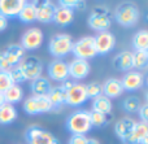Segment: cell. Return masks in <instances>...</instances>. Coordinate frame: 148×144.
<instances>
[{
  "instance_id": "cell-22",
  "label": "cell",
  "mask_w": 148,
  "mask_h": 144,
  "mask_svg": "<svg viewBox=\"0 0 148 144\" xmlns=\"http://www.w3.org/2000/svg\"><path fill=\"white\" fill-rule=\"evenodd\" d=\"M30 88H31V92H33L34 96H47L49 90L52 88V85L48 78L39 77V78H36V79L31 81Z\"/></svg>"
},
{
  "instance_id": "cell-24",
  "label": "cell",
  "mask_w": 148,
  "mask_h": 144,
  "mask_svg": "<svg viewBox=\"0 0 148 144\" xmlns=\"http://www.w3.org/2000/svg\"><path fill=\"white\" fill-rule=\"evenodd\" d=\"M48 99L51 104L53 105V109H61V106L65 104V99H66V91L61 87V86H55L49 90Z\"/></svg>"
},
{
  "instance_id": "cell-2",
  "label": "cell",
  "mask_w": 148,
  "mask_h": 144,
  "mask_svg": "<svg viewBox=\"0 0 148 144\" xmlns=\"http://www.w3.org/2000/svg\"><path fill=\"white\" fill-rule=\"evenodd\" d=\"M116 21L123 27H133L139 21V9L133 3H122L116 9Z\"/></svg>"
},
{
  "instance_id": "cell-43",
  "label": "cell",
  "mask_w": 148,
  "mask_h": 144,
  "mask_svg": "<svg viewBox=\"0 0 148 144\" xmlns=\"http://www.w3.org/2000/svg\"><path fill=\"white\" fill-rule=\"evenodd\" d=\"M4 103H5V101H4V98H3V95L0 93V106H1Z\"/></svg>"
},
{
  "instance_id": "cell-25",
  "label": "cell",
  "mask_w": 148,
  "mask_h": 144,
  "mask_svg": "<svg viewBox=\"0 0 148 144\" xmlns=\"http://www.w3.org/2000/svg\"><path fill=\"white\" fill-rule=\"evenodd\" d=\"M112 100L104 95H99L92 100V111L103 114H110L112 112Z\"/></svg>"
},
{
  "instance_id": "cell-29",
  "label": "cell",
  "mask_w": 148,
  "mask_h": 144,
  "mask_svg": "<svg viewBox=\"0 0 148 144\" xmlns=\"http://www.w3.org/2000/svg\"><path fill=\"white\" fill-rule=\"evenodd\" d=\"M133 46L135 51H147L148 49V31L142 29L135 33L133 38Z\"/></svg>"
},
{
  "instance_id": "cell-18",
  "label": "cell",
  "mask_w": 148,
  "mask_h": 144,
  "mask_svg": "<svg viewBox=\"0 0 148 144\" xmlns=\"http://www.w3.org/2000/svg\"><path fill=\"white\" fill-rule=\"evenodd\" d=\"M101 90H103V95L107 96L108 99L118 98V96H121L123 93V87L122 83H121V79H117V78L107 79L101 85Z\"/></svg>"
},
{
  "instance_id": "cell-13",
  "label": "cell",
  "mask_w": 148,
  "mask_h": 144,
  "mask_svg": "<svg viewBox=\"0 0 148 144\" xmlns=\"http://www.w3.org/2000/svg\"><path fill=\"white\" fill-rule=\"evenodd\" d=\"M90 70L91 66L86 60L74 59L68 64V72L73 79H83L90 74Z\"/></svg>"
},
{
  "instance_id": "cell-8",
  "label": "cell",
  "mask_w": 148,
  "mask_h": 144,
  "mask_svg": "<svg viewBox=\"0 0 148 144\" xmlns=\"http://www.w3.org/2000/svg\"><path fill=\"white\" fill-rule=\"evenodd\" d=\"M20 68L23 73V77L26 81H34L36 78L42 77V72H43V65L42 61L38 57H26L20 62Z\"/></svg>"
},
{
  "instance_id": "cell-5",
  "label": "cell",
  "mask_w": 148,
  "mask_h": 144,
  "mask_svg": "<svg viewBox=\"0 0 148 144\" xmlns=\"http://www.w3.org/2000/svg\"><path fill=\"white\" fill-rule=\"evenodd\" d=\"M23 111L30 116L42 113H48L53 111V105L51 104L48 96H30L23 103Z\"/></svg>"
},
{
  "instance_id": "cell-3",
  "label": "cell",
  "mask_w": 148,
  "mask_h": 144,
  "mask_svg": "<svg viewBox=\"0 0 148 144\" xmlns=\"http://www.w3.org/2000/svg\"><path fill=\"white\" fill-rule=\"evenodd\" d=\"M73 39L69 34H57L52 36L48 44V51L53 57L61 59L72 52Z\"/></svg>"
},
{
  "instance_id": "cell-7",
  "label": "cell",
  "mask_w": 148,
  "mask_h": 144,
  "mask_svg": "<svg viewBox=\"0 0 148 144\" xmlns=\"http://www.w3.org/2000/svg\"><path fill=\"white\" fill-rule=\"evenodd\" d=\"M25 138L27 144H60L55 135L38 126L29 127L25 132Z\"/></svg>"
},
{
  "instance_id": "cell-6",
  "label": "cell",
  "mask_w": 148,
  "mask_h": 144,
  "mask_svg": "<svg viewBox=\"0 0 148 144\" xmlns=\"http://www.w3.org/2000/svg\"><path fill=\"white\" fill-rule=\"evenodd\" d=\"M73 55L75 59L81 60H88L96 56V48H95V39L94 36H83L78 39L75 43H73L72 48Z\"/></svg>"
},
{
  "instance_id": "cell-9",
  "label": "cell",
  "mask_w": 148,
  "mask_h": 144,
  "mask_svg": "<svg viewBox=\"0 0 148 144\" xmlns=\"http://www.w3.org/2000/svg\"><path fill=\"white\" fill-rule=\"evenodd\" d=\"M86 85L83 83H74L72 87L66 91V99L65 104L69 106H81L87 101Z\"/></svg>"
},
{
  "instance_id": "cell-33",
  "label": "cell",
  "mask_w": 148,
  "mask_h": 144,
  "mask_svg": "<svg viewBox=\"0 0 148 144\" xmlns=\"http://www.w3.org/2000/svg\"><path fill=\"white\" fill-rule=\"evenodd\" d=\"M12 86H13V81L10 78L9 70L8 72H0V93L3 95Z\"/></svg>"
},
{
  "instance_id": "cell-21",
  "label": "cell",
  "mask_w": 148,
  "mask_h": 144,
  "mask_svg": "<svg viewBox=\"0 0 148 144\" xmlns=\"http://www.w3.org/2000/svg\"><path fill=\"white\" fill-rule=\"evenodd\" d=\"M136 125V121L133 119L131 117H125V118H121L120 121H117L114 126V132L121 140H125V138L133 131L134 126Z\"/></svg>"
},
{
  "instance_id": "cell-42",
  "label": "cell",
  "mask_w": 148,
  "mask_h": 144,
  "mask_svg": "<svg viewBox=\"0 0 148 144\" xmlns=\"http://www.w3.org/2000/svg\"><path fill=\"white\" fill-rule=\"evenodd\" d=\"M86 144H100V142L99 140H96V139H87Z\"/></svg>"
},
{
  "instance_id": "cell-34",
  "label": "cell",
  "mask_w": 148,
  "mask_h": 144,
  "mask_svg": "<svg viewBox=\"0 0 148 144\" xmlns=\"http://www.w3.org/2000/svg\"><path fill=\"white\" fill-rule=\"evenodd\" d=\"M86 93H87V98H92V99L99 95H103L101 85L99 82H91L88 85H86Z\"/></svg>"
},
{
  "instance_id": "cell-10",
  "label": "cell",
  "mask_w": 148,
  "mask_h": 144,
  "mask_svg": "<svg viewBox=\"0 0 148 144\" xmlns=\"http://www.w3.org/2000/svg\"><path fill=\"white\" fill-rule=\"evenodd\" d=\"M43 43V33L38 27H31L26 30L21 39V47L25 51L38 49Z\"/></svg>"
},
{
  "instance_id": "cell-41",
  "label": "cell",
  "mask_w": 148,
  "mask_h": 144,
  "mask_svg": "<svg viewBox=\"0 0 148 144\" xmlns=\"http://www.w3.org/2000/svg\"><path fill=\"white\" fill-rule=\"evenodd\" d=\"M8 26V18H5L4 16L0 14V31H4Z\"/></svg>"
},
{
  "instance_id": "cell-30",
  "label": "cell",
  "mask_w": 148,
  "mask_h": 144,
  "mask_svg": "<svg viewBox=\"0 0 148 144\" xmlns=\"http://www.w3.org/2000/svg\"><path fill=\"white\" fill-rule=\"evenodd\" d=\"M148 64V51H135L133 52V68L143 69Z\"/></svg>"
},
{
  "instance_id": "cell-26",
  "label": "cell",
  "mask_w": 148,
  "mask_h": 144,
  "mask_svg": "<svg viewBox=\"0 0 148 144\" xmlns=\"http://www.w3.org/2000/svg\"><path fill=\"white\" fill-rule=\"evenodd\" d=\"M21 22L23 23H31L34 21H36V8H35V1L31 3H25V5L22 7L20 14H18Z\"/></svg>"
},
{
  "instance_id": "cell-1",
  "label": "cell",
  "mask_w": 148,
  "mask_h": 144,
  "mask_svg": "<svg viewBox=\"0 0 148 144\" xmlns=\"http://www.w3.org/2000/svg\"><path fill=\"white\" fill-rule=\"evenodd\" d=\"M66 129L73 135H86L92 129L90 112L79 109L72 113L66 119Z\"/></svg>"
},
{
  "instance_id": "cell-12",
  "label": "cell",
  "mask_w": 148,
  "mask_h": 144,
  "mask_svg": "<svg viewBox=\"0 0 148 144\" xmlns=\"http://www.w3.org/2000/svg\"><path fill=\"white\" fill-rule=\"evenodd\" d=\"M95 39V48H96L97 55H107L116 46V38L110 31H103L99 33Z\"/></svg>"
},
{
  "instance_id": "cell-23",
  "label": "cell",
  "mask_w": 148,
  "mask_h": 144,
  "mask_svg": "<svg viewBox=\"0 0 148 144\" xmlns=\"http://www.w3.org/2000/svg\"><path fill=\"white\" fill-rule=\"evenodd\" d=\"M113 65L116 69L122 70V72H129L133 68V52L130 51H122L113 59Z\"/></svg>"
},
{
  "instance_id": "cell-27",
  "label": "cell",
  "mask_w": 148,
  "mask_h": 144,
  "mask_svg": "<svg viewBox=\"0 0 148 144\" xmlns=\"http://www.w3.org/2000/svg\"><path fill=\"white\" fill-rule=\"evenodd\" d=\"M3 98H4V101L7 104L14 105L16 103H20L21 99L23 98V91L20 85H13L12 87H9L3 93Z\"/></svg>"
},
{
  "instance_id": "cell-38",
  "label": "cell",
  "mask_w": 148,
  "mask_h": 144,
  "mask_svg": "<svg viewBox=\"0 0 148 144\" xmlns=\"http://www.w3.org/2000/svg\"><path fill=\"white\" fill-rule=\"evenodd\" d=\"M78 0H60L59 4L61 5V7H65V8H70V9L74 10V8L77 9V7H78Z\"/></svg>"
},
{
  "instance_id": "cell-4",
  "label": "cell",
  "mask_w": 148,
  "mask_h": 144,
  "mask_svg": "<svg viewBox=\"0 0 148 144\" xmlns=\"http://www.w3.org/2000/svg\"><path fill=\"white\" fill-rule=\"evenodd\" d=\"M88 26L92 30L97 31V33H103V31H108L112 25V20L109 16V9L107 7H96L92 13L88 16Z\"/></svg>"
},
{
  "instance_id": "cell-14",
  "label": "cell",
  "mask_w": 148,
  "mask_h": 144,
  "mask_svg": "<svg viewBox=\"0 0 148 144\" xmlns=\"http://www.w3.org/2000/svg\"><path fill=\"white\" fill-rule=\"evenodd\" d=\"M36 8V21L42 23H49L53 21V13L56 5L52 1H35Z\"/></svg>"
},
{
  "instance_id": "cell-28",
  "label": "cell",
  "mask_w": 148,
  "mask_h": 144,
  "mask_svg": "<svg viewBox=\"0 0 148 144\" xmlns=\"http://www.w3.org/2000/svg\"><path fill=\"white\" fill-rule=\"evenodd\" d=\"M17 118V111L14 105L4 103L0 106V125H9Z\"/></svg>"
},
{
  "instance_id": "cell-15",
  "label": "cell",
  "mask_w": 148,
  "mask_h": 144,
  "mask_svg": "<svg viewBox=\"0 0 148 144\" xmlns=\"http://www.w3.org/2000/svg\"><path fill=\"white\" fill-rule=\"evenodd\" d=\"M123 91H135L143 87L144 75L140 72H127L121 79Z\"/></svg>"
},
{
  "instance_id": "cell-11",
  "label": "cell",
  "mask_w": 148,
  "mask_h": 144,
  "mask_svg": "<svg viewBox=\"0 0 148 144\" xmlns=\"http://www.w3.org/2000/svg\"><path fill=\"white\" fill-rule=\"evenodd\" d=\"M48 77L52 81L56 82H64L65 79L69 78V72H68V64L65 61H62L61 59H55L49 62L48 68Z\"/></svg>"
},
{
  "instance_id": "cell-17",
  "label": "cell",
  "mask_w": 148,
  "mask_h": 144,
  "mask_svg": "<svg viewBox=\"0 0 148 144\" xmlns=\"http://www.w3.org/2000/svg\"><path fill=\"white\" fill-rule=\"evenodd\" d=\"M148 138V125L146 122H136L133 131L125 138V144H140L144 139Z\"/></svg>"
},
{
  "instance_id": "cell-39",
  "label": "cell",
  "mask_w": 148,
  "mask_h": 144,
  "mask_svg": "<svg viewBox=\"0 0 148 144\" xmlns=\"http://www.w3.org/2000/svg\"><path fill=\"white\" fill-rule=\"evenodd\" d=\"M139 117H140L142 122H146L147 124V119H148V104L144 103L143 105L139 108Z\"/></svg>"
},
{
  "instance_id": "cell-37",
  "label": "cell",
  "mask_w": 148,
  "mask_h": 144,
  "mask_svg": "<svg viewBox=\"0 0 148 144\" xmlns=\"http://www.w3.org/2000/svg\"><path fill=\"white\" fill-rule=\"evenodd\" d=\"M10 69V65L8 64L7 59H5L4 51H0V72H8Z\"/></svg>"
},
{
  "instance_id": "cell-20",
  "label": "cell",
  "mask_w": 148,
  "mask_h": 144,
  "mask_svg": "<svg viewBox=\"0 0 148 144\" xmlns=\"http://www.w3.org/2000/svg\"><path fill=\"white\" fill-rule=\"evenodd\" d=\"M73 18H74L73 9L61 7V5H57V7L55 8L53 21H52V22L57 23L59 26H68L73 22Z\"/></svg>"
},
{
  "instance_id": "cell-40",
  "label": "cell",
  "mask_w": 148,
  "mask_h": 144,
  "mask_svg": "<svg viewBox=\"0 0 148 144\" xmlns=\"http://www.w3.org/2000/svg\"><path fill=\"white\" fill-rule=\"evenodd\" d=\"M74 83H75V82H74V81H73V79H69V78H68V79H65V81H64V82H62L61 87H62V88H64V90H65V91H68V90H69V88H70V87H72V86L74 85Z\"/></svg>"
},
{
  "instance_id": "cell-36",
  "label": "cell",
  "mask_w": 148,
  "mask_h": 144,
  "mask_svg": "<svg viewBox=\"0 0 148 144\" xmlns=\"http://www.w3.org/2000/svg\"><path fill=\"white\" fill-rule=\"evenodd\" d=\"M86 142H87L86 135H72L68 144H86Z\"/></svg>"
},
{
  "instance_id": "cell-35",
  "label": "cell",
  "mask_w": 148,
  "mask_h": 144,
  "mask_svg": "<svg viewBox=\"0 0 148 144\" xmlns=\"http://www.w3.org/2000/svg\"><path fill=\"white\" fill-rule=\"evenodd\" d=\"M9 74H10V78H12L13 81V85H20V83H22L25 79V77H23V73L22 70H21L20 65H16V66H12L9 69Z\"/></svg>"
},
{
  "instance_id": "cell-31",
  "label": "cell",
  "mask_w": 148,
  "mask_h": 144,
  "mask_svg": "<svg viewBox=\"0 0 148 144\" xmlns=\"http://www.w3.org/2000/svg\"><path fill=\"white\" fill-rule=\"evenodd\" d=\"M122 106L125 109V112H127V113H136L139 111V108L142 106V103L136 96H130V98H126L123 100Z\"/></svg>"
},
{
  "instance_id": "cell-32",
  "label": "cell",
  "mask_w": 148,
  "mask_h": 144,
  "mask_svg": "<svg viewBox=\"0 0 148 144\" xmlns=\"http://www.w3.org/2000/svg\"><path fill=\"white\" fill-rule=\"evenodd\" d=\"M108 116L109 114H103L99 113V112H90V118H91V125L92 127H103L107 124H109V119H108Z\"/></svg>"
},
{
  "instance_id": "cell-19",
  "label": "cell",
  "mask_w": 148,
  "mask_h": 144,
  "mask_svg": "<svg viewBox=\"0 0 148 144\" xmlns=\"http://www.w3.org/2000/svg\"><path fill=\"white\" fill-rule=\"evenodd\" d=\"M5 59H7L8 64L12 66L20 65V62L23 60L25 57V49L21 47V44H10L8 46V48L4 51Z\"/></svg>"
},
{
  "instance_id": "cell-16",
  "label": "cell",
  "mask_w": 148,
  "mask_h": 144,
  "mask_svg": "<svg viewBox=\"0 0 148 144\" xmlns=\"http://www.w3.org/2000/svg\"><path fill=\"white\" fill-rule=\"evenodd\" d=\"M25 0H0V14L8 17H18Z\"/></svg>"
}]
</instances>
